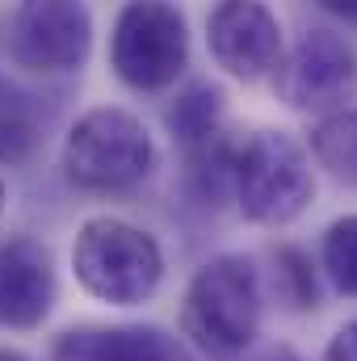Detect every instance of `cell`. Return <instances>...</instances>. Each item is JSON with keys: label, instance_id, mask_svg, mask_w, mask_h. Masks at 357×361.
I'll use <instances>...</instances> for the list:
<instances>
[{"label": "cell", "instance_id": "18", "mask_svg": "<svg viewBox=\"0 0 357 361\" xmlns=\"http://www.w3.org/2000/svg\"><path fill=\"white\" fill-rule=\"evenodd\" d=\"M328 17H337V21H345V25H353L357 30V0H315Z\"/></svg>", "mask_w": 357, "mask_h": 361}, {"label": "cell", "instance_id": "20", "mask_svg": "<svg viewBox=\"0 0 357 361\" xmlns=\"http://www.w3.org/2000/svg\"><path fill=\"white\" fill-rule=\"evenodd\" d=\"M0 210H4V177H0Z\"/></svg>", "mask_w": 357, "mask_h": 361}, {"label": "cell", "instance_id": "7", "mask_svg": "<svg viewBox=\"0 0 357 361\" xmlns=\"http://www.w3.org/2000/svg\"><path fill=\"white\" fill-rule=\"evenodd\" d=\"M4 42L17 68L42 76L80 72L92 55V13L85 0H17Z\"/></svg>", "mask_w": 357, "mask_h": 361}, {"label": "cell", "instance_id": "11", "mask_svg": "<svg viewBox=\"0 0 357 361\" xmlns=\"http://www.w3.org/2000/svg\"><path fill=\"white\" fill-rule=\"evenodd\" d=\"M223 118H227V97H223L219 85H210V80H193V85H185V89L173 97L169 114H164L169 135L177 139L181 152L202 147L206 139H214L219 130H227Z\"/></svg>", "mask_w": 357, "mask_h": 361}, {"label": "cell", "instance_id": "17", "mask_svg": "<svg viewBox=\"0 0 357 361\" xmlns=\"http://www.w3.org/2000/svg\"><path fill=\"white\" fill-rule=\"evenodd\" d=\"M227 361H307V357L290 345H261V349H244V353H236Z\"/></svg>", "mask_w": 357, "mask_h": 361}, {"label": "cell", "instance_id": "9", "mask_svg": "<svg viewBox=\"0 0 357 361\" xmlns=\"http://www.w3.org/2000/svg\"><path fill=\"white\" fill-rule=\"evenodd\" d=\"M59 302L55 257L34 235H0V332H34Z\"/></svg>", "mask_w": 357, "mask_h": 361}, {"label": "cell", "instance_id": "15", "mask_svg": "<svg viewBox=\"0 0 357 361\" xmlns=\"http://www.w3.org/2000/svg\"><path fill=\"white\" fill-rule=\"evenodd\" d=\"M273 286H277V294H282L290 307H298V311L320 307L315 265H311V257H307L303 248H290V244L273 248Z\"/></svg>", "mask_w": 357, "mask_h": 361}, {"label": "cell", "instance_id": "6", "mask_svg": "<svg viewBox=\"0 0 357 361\" xmlns=\"http://www.w3.org/2000/svg\"><path fill=\"white\" fill-rule=\"evenodd\" d=\"M273 92L294 114L324 118L357 97V51L337 30H307L273 68Z\"/></svg>", "mask_w": 357, "mask_h": 361}, {"label": "cell", "instance_id": "1", "mask_svg": "<svg viewBox=\"0 0 357 361\" xmlns=\"http://www.w3.org/2000/svg\"><path fill=\"white\" fill-rule=\"evenodd\" d=\"M261 315H265L261 269L240 252H219L206 265H198L181 298V332L219 361L257 345Z\"/></svg>", "mask_w": 357, "mask_h": 361}, {"label": "cell", "instance_id": "10", "mask_svg": "<svg viewBox=\"0 0 357 361\" xmlns=\"http://www.w3.org/2000/svg\"><path fill=\"white\" fill-rule=\"evenodd\" d=\"M47 361H193V349L160 324H80L51 341Z\"/></svg>", "mask_w": 357, "mask_h": 361}, {"label": "cell", "instance_id": "4", "mask_svg": "<svg viewBox=\"0 0 357 361\" xmlns=\"http://www.w3.org/2000/svg\"><path fill=\"white\" fill-rule=\"evenodd\" d=\"M315 197V169L307 147L286 135L261 126L236 147L231 169V202L257 227H290Z\"/></svg>", "mask_w": 357, "mask_h": 361}, {"label": "cell", "instance_id": "19", "mask_svg": "<svg viewBox=\"0 0 357 361\" xmlns=\"http://www.w3.org/2000/svg\"><path fill=\"white\" fill-rule=\"evenodd\" d=\"M0 361H30V357L17 353V349H8V345H0Z\"/></svg>", "mask_w": 357, "mask_h": 361}, {"label": "cell", "instance_id": "13", "mask_svg": "<svg viewBox=\"0 0 357 361\" xmlns=\"http://www.w3.org/2000/svg\"><path fill=\"white\" fill-rule=\"evenodd\" d=\"M38 109L21 89L0 80V164H21L38 147Z\"/></svg>", "mask_w": 357, "mask_h": 361}, {"label": "cell", "instance_id": "3", "mask_svg": "<svg viewBox=\"0 0 357 361\" xmlns=\"http://www.w3.org/2000/svg\"><path fill=\"white\" fill-rule=\"evenodd\" d=\"M72 273L105 307H143L164 286V248L152 231L118 214H92L76 231Z\"/></svg>", "mask_w": 357, "mask_h": 361}, {"label": "cell", "instance_id": "8", "mask_svg": "<svg viewBox=\"0 0 357 361\" xmlns=\"http://www.w3.org/2000/svg\"><path fill=\"white\" fill-rule=\"evenodd\" d=\"M206 51L231 80L257 85L273 76L286 51L282 21L265 0H214L206 13Z\"/></svg>", "mask_w": 357, "mask_h": 361}, {"label": "cell", "instance_id": "5", "mask_svg": "<svg viewBox=\"0 0 357 361\" xmlns=\"http://www.w3.org/2000/svg\"><path fill=\"white\" fill-rule=\"evenodd\" d=\"M109 68L135 92L173 89L189 68V21L173 0H126L109 34Z\"/></svg>", "mask_w": 357, "mask_h": 361}, {"label": "cell", "instance_id": "14", "mask_svg": "<svg viewBox=\"0 0 357 361\" xmlns=\"http://www.w3.org/2000/svg\"><path fill=\"white\" fill-rule=\"evenodd\" d=\"M320 269L337 294L357 298V214H341L328 223L320 240Z\"/></svg>", "mask_w": 357, "mask_h": 361}, {"label": "cell", "instance_id": "12", "mask_svg": "<svg viewBox=\"0 0 357 361\" xmlns=\"http://www.w3.org/2000/svg\"><path fill=\"white\" fill-rule=\"evenodd\" d=\"M307 156L337 185L357 189V105H345V109H332V114L315 118L311 139H307Z\"/></svg>", "mask_w": 357, "mask_h": 361}, {"label": "cell", "instance_id": "2", "mask_svg": "<svg viewBox=\"0 0 357 361\" xmlns=\"http://www.w3.org/2000/svg\"><path fill=\"white\" fill-rule=\"evenodd\" d=\"M160 152L143 118H135L122 105H92L85 109L68 139H63V177L80 193H135L156 173Z\"/></svg>", "mask_w": 357, "mask_h": 361}, {"label": "cell", "instance_id": "16", "mask_svg": "<svg viewBox=\"0 0 357 361\" xmlns=\"http://www.w3.org/2000/svg\"><path fill=\"white\" fill-rule=\"evenodd\" d=\"M324 361H357V319L341 324L324 349Z\"/></svg>", "mask_w": 357, "mask_h": 361}]
</instances>
